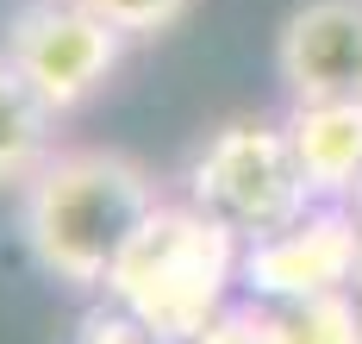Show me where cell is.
Masks as SVG:
<instances>
[{
  "label": "cell",
  "mask_w": 362,
  "mask_h": 344,
  "mask_svg": "<svg viewBox=\"0 0 362 344\" xmlns=\"http://www.w3.org/2000/svg\"><path fill=\"white\" fill-rule=\"evenodd\" d=\"M350 306H356V319H362V263H356V275H350Z\"/></svg>",
  "instance_id": "cell-13"
},
{
  "label": "cell",
  "mask_w": 362,
  "mask_h": 344,
  "mask_svg": "<svg viewBox=\"0 0 362 344\" xmlns=\"http://www.w3.org/2000/svg\"><path fill=\"white\" fill-rule=\"evenodd\" d=\"M288 101H362V0H300L275 38Z\"/></svg>",
  "instance_id": "cell-6"
},
{
  "label": "cell",
  "mask_w": 362,
  "mask_h": 344,
  "mask_svg": "<svg viewBox=\"0 0 362 344\" xmlns=\"http://www.w3.org/2000/svg\"><path fill=\"white\" fill-rule=\"evenodd\" d=\"M100 19H112L125 38H163V32H175L181 19L194 13V0H88Z\"/></svg>",
  "instance_id": "cell-11"
},
{
  "label": "cell",
  "mask_w": 362,
  "mask_h": 344,
  "mask_svg": "<svg viewBox=\"0 0 362 344\" xmlns=\"http://www.w3.org/2000/svg\"><path fill=\"white\" fill-rule=\"evenodd\" d=\"M75 344H181V338H169V332L144 326L138 313H125L119 301H107V294H100V301L75 319Z\"/></svg>",
  "instance_id": "cell-10"
},
{
  "label": "cell",
  "mask_w": 362,
  "mask_h": 344,
  "mask_svg": "<svg viewBox=\"0 0 362 344\" xmlns=\"http://www.w3.org/2000/svg\"><path fill=\"white\" fill-rule=\"evenodd\" d=\"M356 263H362V219L344 200H319L300 219H288L281 231L244 244L238 288L269 306L325 301V294H350Z\"/></svg>",
  "instance_id": "cell-5"
},
{
  "label": "cell",
  "mask_w": 362,
  "mask_h": 344,
  "mask_svg": "<svg viewBox=\"0 0 362 344\" xmlns=\"http://www.w3.org/2000/svg\"><path fill=\"white\" fill-rule=\"evenodd\" d=\"M281 313V338L288 344H362V319L350 294H325V301H293Z\"/></svg>",
  "instance_id": "cell-9"
},
{
  "label": "cell",
  "mask_w": 362,
  "mask_h": 344,
  "mask_svg": "<svg viewBox=\"0 0 362 344\" xmlns=\"http://www.w3.org/2000/svg\"><path fill=\"white\" fill-rule=\"evenodd\" d=\"M156 207V176L138 156L107 144H57V156L19 188V238L50 282L107 294L112 263Z\"/></svg>",
  "instance_id": "cell-1"
},
{
  "label": "cell",
  "mask_w": 362,
  "mask_h": 344,
  "mask_svg": "<svg viewBox=\"0 0 362 344\" xmlns=\"http://www.w3.org/2000/svg\"><path fill=\"white\" fill-rule=\"evenodd\" d=\"M57 107L0 57V188H25L57 156Z\"/></svg>",
  "instance_id": "cell-8"
},
{
  "label": "cell",
  "mask_w": 362,
  "mask_h": 344,
  "mask_svg": "<svg viewBox=\"0 0 362 344\" xmlns=\"http://www.w3.org/2000/svg\"><path fill=\"white\" fill-rule=\"evenodd\" d=\"M288 144L319 200H350L362 182V101H288Z\"/></svg>",
  "instance_id": "cell-7"
},
{
  "label": "cell",
  "mask_w": 362,
  "mask_h": 344,
  "mask_svg": "<svg viewBox=\"0 0 362 344\" xmlns=\"http://www.w3.org/2000/svg\"><path fill=\"white\" fill-rule=\"evenodd\" d=\"M238 269H244L238 231H225L194 200H163L144 219V231L125 244V257L112 263L107 301H119L169 338L194 344L231 306Z\"/></svg>",
  "instance_id": "cell-2"
},
{
  "label": "cell",
  "mask_w": 362,
  "mask_h": 344,
  "mask_svg": "<svg viewBox=\"0 0 362 344\" xmlns=\"http://www.w3.org/2000/svg\"><path fill=\"white\" fill-rule=\"evenodd\" d=\"M194 344H288V338H281V313L269 301H238V306H225Z\"/></svg>",
  "instance_id": "cell-12"
},
{
  "label": "cell",
  "mask_w": 362,
  "mask_h": 344,
  "mask_svg": "<svg viewBox=\"0 0 362 344\" xmlns=\"http://www.w3.org/2000/svg\"><path fill=\"white\" fill-rule=\"evenodd\" d=\"M125 44L132 38L112 19H100L88 0H19L0 19V57L32 81L57 113L88 107L119 76Z\"/></svg>",
  "instance_id": "cell-4"
},
{
  "label": "cell",
  "mask_w": 362,
  "mask_h": 344,
  "mask_svg": "<svg viewBox=\"0 0 362 344\" xmlns=\"http://www.w3.org/2000/svg\"><path fill=\"white\" fill-rule=\"evenodd\" d=\"M187 200L200 213H213L225 231H238L244 244L281 231L288 219H300L306 207H319V194L306 182L300 156L288 144V125L262 113L218 119L200 138V151L187 156Z\"/></svg>",
  "instance_id": "cell-3"
},
{
  "label": "cell",
  "mask_w": 362,
  "mask_h": 344,
  "mask_svg": "<svg viewBox=\"0 0 362 344\" xmlns=\"http://www.w3.org/2000/svg\"><path fill=\"white\" fill-rule=\"evenodd\" d=\"M344 207H350V213H356V219H362V182H356V194H350V200H344Z\"/></svg>",
  "instance_id": "cell-14"
}]
</instances>
